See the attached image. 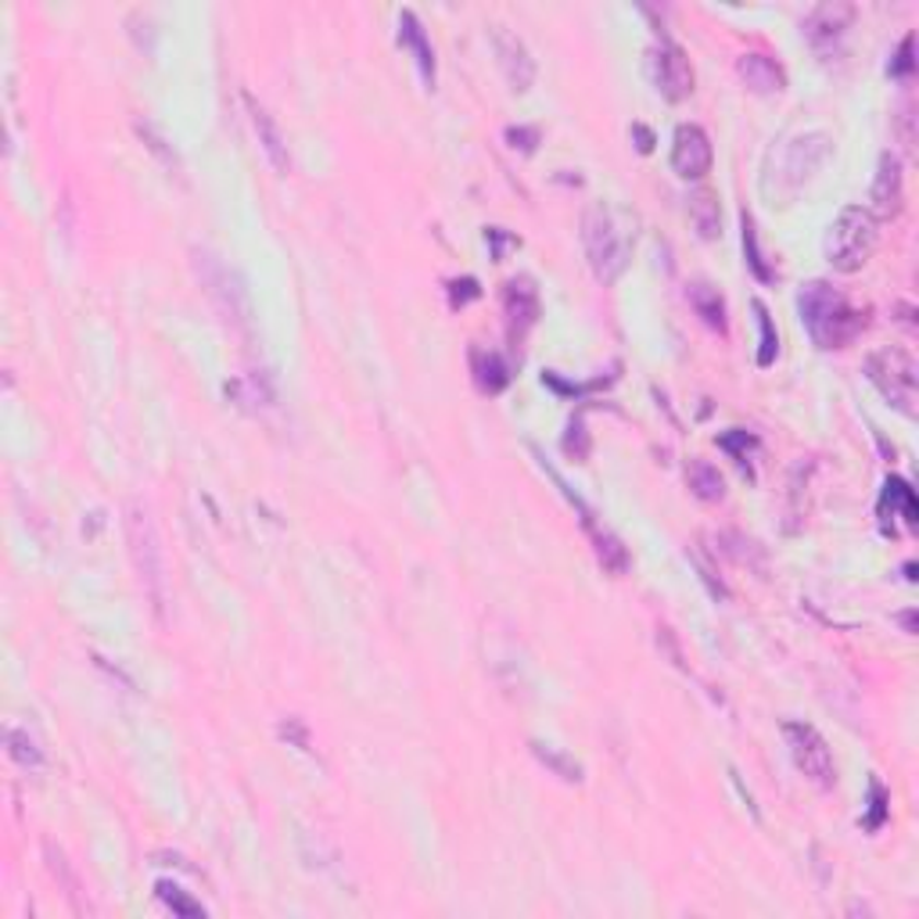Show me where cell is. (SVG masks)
Segmentation results:
<instances>
[{"instance_id": "cell-1", "label": "cell", "mask_w": 919, "mask_h": 919, "mask_svg": "<svg viewBox=\"0 0 919 919\" xmlns=\"http://www.w3.org/2000/svg\"><path fill=\"white\" fill-rule=\"evenodd\" d=\"M798 313H801V323H804V331H809V338L826 352L851 345L865 327V313L855 309L851 302L826 281H812L801 287Z\"/></svg>"}, {"instance_id": "cell-2", "label": "cell", "mask_w": 919, "mask_h": 919, "mask_svg": "<svg viewBox=\"0 0 919 919\" xmlns=\"http://www.w3.org/2000/svg\"><path fill=\"white\" fill-rule=\"evenodd\" d=\"M582 245L597 281L614 284L628 267V256H633V231H628L611 205H600L597 201L582 216Z\"/></svg>"}, {"instance_id": "cell-3", "label": "cell", "mask_w": 919, "mask_h": 919, "mask_svg": "<svg viewBox=\"0 0 919 919\" xmlns=\"http://www.w3.org/2000/svg\"><path fill=\"white\" fill-rule=\"evenodd\" d=\"M873 248H876L873 212L862 209V205H845L840 209V216L829 223V231H826V241H823L826 262L837 273H855L870 262Z\"/></svg>"}, {"instance_id": "cell-4", "label": "cell", "mask_w": 919, "mask_h": 919, "mask_svg": "<svg viewBox=\"0 0 919 919\" xmlns=\"http://www.w3.org/2000/svg\"><path fill=\"white\" fill-rule=\"evenodd\" d=\"M865 377L880 388L891 407L902 410L905 417L916 413V392H919V374H916V360L898 345H884L873 349L865 356Z\"/></svg>"}, {"instance_id": "cell-5", "label": "cell", "mask_w": 919, "mask_h": 919, "mask_svg": "<svg viewBox=\"0 0 919 919\" xmlns=\"http://www.w3.org/2000/svg\"><path fill=\"white\" fill-rule=\"evenodd\" d=\"M126 535H130V553H133V564H137V575H141V586L151 600V608L155 614H162L166 608V575H162V546H158V535H155V525L141 510V507H130L126 510Z\"/></svg>"}, {"instance_id": "cell-6", "label": "cell", "mask_w": 919, "mask_h": 919, "mask_svg": "<svg viewBox=\"0 0 919 919\" xmlns=\"http://www.w3.org/2000/svg\"><path fill=\"white\" fill-rule=\"evenodd\" d=\"M783 737H787L790 758H794V765L812 779L815 787L829 790V787L837 783L834 754H829L820 729L809 726V722H783Z\"/></svg>"}, {"instance_id": "cell-7", "label": "cell", "mask_w": 919, "mask_h": 919, "mask_svg": "<svg viewBox=\"0 0 919 919\" xmlns=\"http://www.w3.org/2000/svg\"><path fill=\"white\" fill-rule=\"evenodd\" d=\"M829 151H834V141H829L823 130L794 137V141L783 148V155H779V169H776V180L783 184V191L794 195L804 180H812V176L826 166Z\"/></svg>"}, {"instance_id": "cell-8", "label": "cell", "mask_w": 919, "mask_h": 919, "mask_svg": "<svg viewBox=\"0 0 919 919\" xmlns=\"http://www.w3.org/2000/svg\"><path fill=\"white\" fill-rule=\"evenodd\" d=\"M647 72H650L653 86H658L669 101H686L694 94V69H690V58H686V50L672 40H661L647 50Z\"/></svg>"}, {"instance_id": "cell-9", "label": "cell", "mask_w": 919, "mask_h": 919, "mask_svg": "<svg viewBox=\"0 0 919 919\" xmlns=\"http://www.w3.org/2000/svg\"><path fill=\"white\" fill-rule=\"evenodd\" d=\"M198 262V276H201V284L209 287V295L220 302V309L226 313L231 320H248V302H245V287L241 281L234 276L231 267H223V262L212 256V251H198L195 256Z\"/></svg>"}, {"instance_id": "cell-10", "label": "cell", "mask_w": 919, "mask_h": 919, "mask_svg": "<svg viewBox=\"0 0 919 919\" xmlns=\"http://www.w3.org/2000/svg\"><path fill=\"white\" fill-rule=\"evenodd\" d=\"M851 19H855V8L845 4V0H823V4L812 8L809 19H804V36H809V44L820 50V55H834L840 40H845Z\"/></svg>"}, {"instance_id": "cell-11", "label": "cell", "mask_w": 919, "mask_h": 919, "mask_svg": "<svg viewBox=\"0 0 919 919\" xmlns=\"http://www.w3.org/2000/svg\"><path fill=\"white\" fill-rule=\"evenodd\" d=\"M672 169L683 180H700L711 169V141L697 122H683L672 137Z\"/></svg>"}, {"instance_id": "cell-12", "label": "cell", "mask_w": 919, "mask_h": 919, "mask_svg": "<svg viewBox=\"0 0 919 919\" xmlns=\"http://www.w3.org/2000/svg\"><path fill=\"white\" fill-rule=\"evenodd\" d=\"M493 44H496V55H499V66L503 75H507V83L514 91H528L535 80V61L528 55V47L518 33H510L507 25H496L493 30Z\"/></svg>"}, {"instance_id": "cell-13", "label": "cell", "mask_w": 919, "mask_h": 919, "mask_svg": "<svg viewBox=\"0 0 919 919\" xmlns=\"http://www.w3.org/2000/svg\"><path fill=\"white\" fill-rule=\"evenodd\" d=\"M873 212L876 216H898L902 212V201H905V176H902V158L895 151H884L880 155V166H876V180H873Z\"/></svg>"}, {"instance_id": "cell-14", "label": "cell", "mask_w": 919, "mask_h": 919, "mask_svg": "<svg viewBox=\"0 0 919 919\" xmlns=\"http://www.w3.org/2000/svg\"><path fill=\"white\" fill-rule=\"evenodd\" d=\"M553 478H557V474H553ZM557 485L564 488V496H568V499L575 503V510L582 514V525H586V532L593 535V550H597L600 564H603V568H608V572L622 575V572L628 568V553H625V546H622V539H618V535H611L608 528H600V525H597V518H593V510H589L586 503L578 499V496L572 493V488L561 482V478H557Z\"/></svg>"}, {"instance_id": "cell-15", "label": "cell", "mask_w": 919, "mask_h": 919, "mask_svg": "<svg viewBox=\"0 0 919 919\" xmlns=\"http://www.w3.org/2000/svg\"><path fill=\"white\" fill-rule=\"evenodd\" d=\"M880 528H884L887 535H898V518L916 528L919 521V507H916V493L909 488V482L905 478H887V485H884V496H880Z\"/></svg>"}, {"instance_id": "cell-16", "label": "cell", "mask_w": 919, "mask_h": 919, "mask_svg": "<svg viewBox=\"0 0 919 919\" xmlns=\"http://www.w3.org/2000/svg\"><path fill=\"white\" fill-rule=\"evenodd\" d=\"M245 105H248V116H251V126H256V133H259V144L262 151H267V158H270V166L276 173H287V166H292V158H287V144H284V133H281V126L273 122V116L267 108L259 105L256 97L245 94Z\"/></svg>"}, {"instance_id": "cell-17", "label": "cell", "mask_w": 919, "mask_h": 919, "mask_svg": "<svg viewBox=\"0 0 919 919\" xmlns=\"http://www.w3.org/2000/svg\"><path fill=\"white\" fill-rule=\"evenodd\" d=\"M503 309H507L510 327L518 334H525L528 327L539 317V292L528 276H514V281L503 284Z\"/></svg>"}, {"instance_id": "cell-18", "label": "cell", "mask_w": 919, "mask_h": 919, "mask_svg": "<svg viewBox=\"0 0 919 919\" xmlns=\"http://www.w3.org/2000/svg\"><path fill=\"white\" fill-rule=\"evenodd\" d=\"M737 72L754 94H779L787 86V72L769 55H754V50L737 58Z\"/></svg>"}, {"instance_id": "cell-19", "label": "cell", "mask_w": 919, "mask_h": 919, "mask_svg": "<svg viewBox=\"0 0 919 919\" xmlns=\"http://www.w3.org/2000/svg\"><path fill=\"white\" fill-rule=\"evenodd\" d=\"M399 44L413 50V58H417V69H421V75H424V83L432 86V83H435V50H432V44H427L424 25L417 22V15H413V11H402V15H399Z\"/></svg>"}, {"instance_id": "cell-20", "label": "cell", "mask_w": 919, "mask_h": 919, "mask_svg": "<svg viewBox=\"0 0 919 919\" xmlns=\"http://www.w3.org/2000/svg\"><path fill=\"white\" fill-rule=\"evenodd\" d=\"M471 370H474V381L482 392L496 396L503 388L510 385V363L499 356V352H485V349H474L471 352Z\"/></svg>"}, {"instance_id": "cell-21", "label": "cell", "mask_w": 919, "mask_h": 919, "mask_svg": "<svg viewBox=\"0 0 919 919\" xmlns=\"http://www.w3.org/2000/svg\"><path fill=\"white\" fill-rule=\"evenodd\" d=\"M690 220L700 231V237H719L722 234V212H719V198L711 191H694L690 195Z\"/></svg>"}, {"instance_id": "cell-22", "label": "cell", "mask_w": 919, "mask_h": 919, "mask_svg": "<svg viewBox=\"0 0 919 919\" xmlns=\"http://www.w3.org/2000/svg\"><path fill=\"white\" fill-rule=\"evenodd\" d=\"M690 302H694V309H697V317L715 327V331H726V302L722 295L715 292V287L708 284H694L690 287Z\"/></svg>"}, {"instance_id": "cell-23", "label": "cell", "mask_w": 919, "mask_h": 919, "mask_svg": "<svg viewBox=\"0 0 919 919\" xmlns=\"http://www.w3.org/2000/svg\"><path fill=\"white\" fill-rule=\"evenodd\" d=\"M690 488H694V496L704 503H719L726 496V482H722L719 468H711V463H704V460L690 463Z\"/></svg>"}, {"instance_id": "cell-24", "label": "cell", "mask_w": 919, "mask_h": 919, "mask_svg": "<svg viewBox=\"0 0 919 919\" xmlns=\"http://www.w3.org/2000/svg\"><path fill=\"white\" fill-rule=\"evenodd\" d=\"M4 740H8V754L22 765V769H40L44 765V747L36 744V737H30L25 729L8 726Z\"/></svg>"}, {"instance_id": "cell-25", "label": "cell", "mask_w": 919, "mask_h": 919, "mask_svg": "<svg viewBox=\"0 0 919 919\" xmlns=\"http://www.w3.org/2000/svg\"><path fill=\"white\" fill-rule=\"evenodd\" d=\"M532 751H535V758L546 765L550 773H557L561 779H568V783H578V779H582V765H578L575 758H568V754L564 751H557V747H550V744H532Z\"/></svg>"}, {"instance_id": "cell-26", "label": "cell", "mask_w": 919, "mask_h": 919, "mask_svg": "<svg viewBox=\"0 0 919 919\" xmlns=\"http://www.w3.org/2000/svg\"><path fill=\"white\" fill-rule=\"evenodd\" d=\"M754 313H758V327H762V349H758V367H773L776 352H779V334L773 327L769 309L762 306V302H754Z\"/></svg>"}, {"instance_id": "cell-27", "label": "cell", "mask_w": 919, "mask_h": 919, "mask_svg": "<svg viewBox=\"0 0 919 919\" xmlns=\"http://www.w3.org/2000/svg\"><path fill=\"white\" fill-rule=\"evenodd\" d=\"M740 223H744V251H747V267L754 270V276H758V281H773V270L765 267V259H762L758 231H754V220L744 212V216H740Z\"/></svg>"}, {"instance_id": "cell-28", "label": "cell", "mask_w": 919, "mask_h": 919, "mask_svg": "<svg viewBox=\"0 0 919 919\" xmlns=\"http://www.w3.org/2000/svg\"><path fill=\"white\" fill-rule=\"evenodd\" d=\"M719 446L740 463V468H747V463H751V452L758 449V438L747 435V432H740V427H733V432H726V435L719 438Z\"/></svg>"}, {"instance_id": "cell-29", "label": "cell", "mask_w": 919, "mask_h": 919, "mask_svg": "<svg viewBox=\"0 0 919 919\" xmlns=\"http://www.w3.org/2000/svg\"><path fill=\"white\" fill-rule=\"evenodd\" d=\"M155 891H158V898L166 902L173 912H180V916H205V909H201L198 902L187 898V891H180L176 884H169V880H158Z\"/></svg>"}, {"instance_id": "cell-30", "label": "cell", "mask_w": 919, "mask_h": 919, "mask_svg": "<svg viewBox=\"0 0 919 919\" xmlns=\"http://www.w3.org/2000/svg\"><path fill=\"white\" fill-rule=\"evenodd\" d=\"M887 790L880 779H873L870 783V815H862V829H870V834H876L880 826L887 823Z\"/></svg>"}, {"instance_id": "cell-31", "label": "cell", "mask_w": 919, "mask_h": 919, "mask_svg": "<svg viewBox=\"0 0 919 919\" xmlns=\"http://www.w3.org/2000/svg\"><path fill=\"white\" fill-rule=\"evenodd\" d=\"M912 47H916V33H905V36H902V44H898V50H895V58H891V66H887V72H891V75H898V80H909L912 69H916V61H912Z\"/></svg>"}, {"instance_id": "cell-32", "label": "cell", "mask_w": 919, "mask_h": 919, "mask_svg": "<svg viewBox=\"0 0 919 919\" xmlns=\"http://www.w3.org/2000/svg\"><path fill=\"white\" fill-rule=\"evenodd\" d=\"M507 141H510L514 148H521V151H535L539 130H532V126H510V130H507Z\"/></svg>"}, {"instance_id": "cell-33", "label": "cell", "mask_w": 919, "mask_h": 919, "mask_svg": "<svg viewBox=\"0 0 919 919\" xmlns=\"http://www.w3.org/2000/svg\"><path fill=\"white\" fill-rule=\"evenodd\" d=\"M449 287H452V306H463V302H468V298H478V295H482V292H478V281H474V276H463V281H452Z\"/></svg>"}, {"instance_id": "cell-34", "label": "cell", "mask_w": 919, "mask_h": 919, "mask_svg": "<svg viewBox=\"0 0 919 919\" xmlns=\"http://www.w3.org/2000/svg\"><path fill=\"white\" fill-rule=\"evenodd\" d=\"M281 737H284V740H295V744H298L302 751H309V733H306V726H302L298 719L281 722Z\"/></svg>"}, {"instance_id": "cell-35", "label": "cell", "mask_w": 919, "mask_h": 919, "mask_svg": "<svg viewBox=\"0 0 919 919\" xmlns=\"http://www.w3.org/2000/svg\"><path fill=\"white\" fill-rule=\"evenodd\" d=\"M575 438H578V449H582V460H586V452H589V443H586V427H582V421H578V417H575V421L568 424V438H564V449H568V446L575 443Z\"/></svg>"}, {"instance_id": "cell-36", "label": "cell", "mask_w": 919, "mask_h": 919, "mask_svg": "<svg viewBox=\"0 0 919 919\" xmlns=\"http://www.w3.org/2000/svg\"><path fill=\"white\" fill-rule=\"evenodd\" d=\"M633 133H636V141H639L636 148H639V151H644V155H647V151L653 148V133L647 130V126H633Z\"/></svg>"}]
</instances>
